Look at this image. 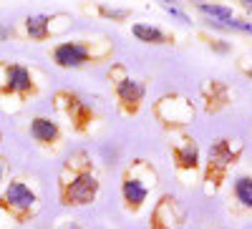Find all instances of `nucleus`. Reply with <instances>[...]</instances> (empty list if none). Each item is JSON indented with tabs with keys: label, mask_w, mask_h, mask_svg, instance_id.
Here are the masks:
<instances>
[{
	"label": "nucleus",
	"mask_w": 252,
	"mask_h": 229,
	"mask_svg": "<svg viewBox=\"0 0 252 229\" xmlns=\"http://www.w3.org/2000/svg\"><path fill=\"white\" fill-rule=\"evenodd\" d=\"M101 194V179L86 151H73L58 174V201L63 206H89Z\"/></svg>",
	"instance_id": "f257e3e1"
},
{
	"label": "nucleus",
	"mask_w": 252,
	"mask_h": 229,
	"mask_svg": "<svg viewBox=\"0 0 252 229\" xmlns=\"http://www.w3.org/2000/svg\"><path fill=\"white\" fill-rule=\"evenodd\" d=\"M245 146L240 139H215L209 143V151H207V161L202 164V181H204V194L212 197L222 189V184L227 181L229 169L240 161Z\"/></svg>",
	"instance_id": "f03ea898"
},
{
	"label": "nucleus",
	"mask_w": 252,
	"mask_h": 229,
	"mask_svg": "<svg viewBox=\"0 0 252 229\" xmlns=\"http://www.w3.org/2000/svg\"><path fill=\"white\" fill-rule=\"evenodd\" d=\"M159 181L157 169L146 161V159H134L129 166L124 169L121 176V201L124 209L129 214H139L144 209L146 199H149L152 189Z\"/></svg>",
	"instance_id": "7ed1b4c3"
},
{
	"label": "nucleus",
	"mask_w": 252,
	"mask_h": 229,
	"mask_svg": "<svg viewBox=\"0 0 252 229\" xmlns=\"http://www.w3.org/2000/svg\"><path fill=\"white\" fill-rule=\"evenodd\" d=\"M0 212L10 224H26L40 212V194L28 179H10L0 194Z\"/></svg>",
	"instance_id": "20e7f679"
},
{
	"label": "nucleus",
	"mask_w": 252,
	"mask_h": 229,
	"mask_svg": "<svg viewBox=\"0 0 252 229\" xmlns=\"http://www.w3.org/2000/svg\"><path fill=\"white\" fill-rule=\"evenodd\" d=\"M109 53H111V46L101 43V40H63V43L53 48L51 58L58 68L76 71L89 63H96V60H103Z\"/></svg>",
	"instance_id": "39448f33"
},
{
	"label": "nucleus",
	"mask_w": 252,
	"mask_h": 229,
	"mask_svg": "<svg viewBox=\"0 0 252 229\" xmlns=\"http://www.w3.org/2000/svg\"><path fill=\"white\" fill-rule=\"evenodd\" d=\"M109 81H111V88L116 96V106L124 116H136L146 101V86L144 81L134 78L126 73V68L121 63H114L109 71Z\"/></svg>",
	"instance_id": "423d86ee"
},
{
	"label": "nucleus",
	"mask_w": 252,
	"mask_h": 229,
	"mask_svg": "<svg viewBox=\"0 0 252 229\" xmlns=\"http://www.w3.org/2000/svg\"><path fill=\"white\" fill-rule=\"evenodd\" d=\"M172 134H174V141L169 143V149H172L174 169L184 184H192L189 179H194L202 172V151L197 146L194 136H189L184 131H172Z\"/></svg>",
	"instance_id": "0eeeda50"
},
{
	"label": "nucleus",
	"mask_w": 252,
	"mask_h": 229,
	"mask_svg": "<svg viewBox=\"0 0 252 229\" xmlns=\"http://www.w3.org/2000/svg\"><path fill=\"white\" fill-rule=\"evenodd\" d=\"M154 116H157V121L161 123L164 129L179 131L194 118V103L189 101L187 96L166 93V96H161L154 103Z\"/></svg>",
	"instance_id": "6e6552de"
},
{
	"label": "nucleus",
	"mask_w": 252,
	"mask_h": 229,
	"mask_svg": "<svg viewBox=\"0 0 252 229\" xmlns=\"http://www.w3.org/2000/svg\"><path fill=\"white\" fill-rule=\"evenodd\" d=\"M53 106H56V111L61 116H66L68 123L76 131H81V134H86L91 129V123L96 121L94 109L78 93H73V91H58L56 98H53Z\"/></svg>",
	"instance_id": "1a4fd4ad"
},
{
	"label": "nucleus",
	"mask_w": 252,
	"mask_h": 229,
	"mask_svg": "<svg viewBox=\"0 0 252 229\" xmlns=\"http://www.w3.org/2000/svg\"><path fill=\"white\" fill-rule=\"evenodd\" d=\"M0 96H18L23 101L35 96L38 86L23 63H0Z\"/></svg>",
	"instance_id": "9d476101"
},
{
	"label": "nucleus",
	"mask_w": 252,
	"mask_h": 229,
	"mask_svg": "<svg viewBox=\"0 0 252 229\" xmlns=\"http://www.w3.org/2000/svg\"><path fill=\"white\" fill-rule=\"evenodd\" d=\"M187 227V212L179 204L177 197L164 194L152 209L149 217V229H184Z\"/></svg>",
	"instance_id": "9b49d317"
},
{
	"label": "nucleus",
	"mask_w": 252,
	"mask_h": 229,
	"mask_svg": "<svg viewBox=\"0 0 252 229\" xmlns=\"http://www.w3.org/2000/svg\"><path fill=\"white\" fill-rule=\"evenodd\" d=\"M33 141L38 143V146H46V149H56L58 143H61V126H58V121L51 118V116H35L31 118V126H28Z\"/></svg>",
	"instance_id": "f8f14e48"
},
{
	"label": "nucleus",
	"mask_w": 252,
	"mask_h": 229,
	"mask_svg": "<svg viewBox=\"0 0 252 229\" xmlns=\"http://www.w3.org/2000/svg\"><path fill=\"white\" fill-rule=\"evenodd\" d=\"M199 93H202L204 111L207 114H217L224 106H229V101H232V91H229V86H227V83H222V81H217V78L202 83Z\"/></svg>",
	"instance_id": "ddd939ff"
},
{
	"label": "nucleus",
	"mask_w": 252,
	"mask_h": 229,
	"mask_svg": "<svg viewBox=\"0 0 252 229\" xmlns=\"http://www.w3.org/2000/svg\"><path fill=\"white\" fill-rule=\"evenodd\" d=\"M131 35L139 40V43H146V46H166V43H172V35H166L159 26H152V23H134L131 26Z\"/></svg>",
	"instance_id": "4468645a"
},
{
	"label": "nucleus",
	"mask_w": 252,
	"mask_h": 229,
	"mask_svg": "<svg viewBox=\"0 0 252 229\" xmlns=\"http://www.w3.org/2000/svg\"><path fill=\"white\" fill-rule=\"evenodd\" d=\"M51 23L53 18L48 13H35V15H28L26 18V33L31 40H35V43H43V40L51 38Z\"/></svg>",
	"instance_id": "2eb2a0df"
},
{
	"label": "nucleus",
	"mask_w": 252,
	"mask_h": 229,
	"mask_svg": "<svg viewBox=\"0 0 252 229\" xmlns=\"http://www.w3.org/2000/svg\"><path fill=\"white\" fill-rule=\"evenodd\" d=\"M197 10H199V15H204V20L222 26L224 33H227V23L235 18V10L224 3H202V5H197Z\"/></svg>",
	"instance_id": "dca6fc26"
},
{
	"label": "nucleus",
	"mask_w": 252,
	"mask_h": 229,
	"mask_svg": "<svg viewBox=\"0 0 252 229\" xmlns=\"http://www.w3.org/2000/svg\"><path fill=\"white\" fill-rule=\"evenodd\" d=\"M232 199L245 212H252V174H240L232 181Z\"/></svg>",
	"instance_id": "f3484780"
},
{
	"label": "nucleus",
	"mask_w": 252,
	"mask_h": 229,
	"mask_svg": "<svg viewBox=\"0 0 252 229\" xmlns=\"http://www.w3.org/2000/svg\"><path fill=\"white\" fill-rule=\"evenodd\" d=\"M157 3H159V5H161L166 13H169L172 18L182 20L184 26H189V23H192V18H189V15L182 10V0H157Z\"/></svg>",
	"instance_id": "a211bd4d"
},
{
	"label": "nucleus",
	"mask_w": 252,
	"mask_h": 229,
	"mask_svg": "<svg viewBox=\"0 0 252 229\" xmlns=\"http://www.w3.org/2000/svg\"><path fill=\"white\" fill-rule=\"evenodd\" d=\"M227 33H245V35H252V20L235 15V18L227 23Z\"/></svg>",
	"instance_id": "6ab92c4d"
},
{
	"label": "nucleus",
	"mask_w": 252,
	"mask_h": 229,
	"mask_svg": "<svg viewBox=\"0 0 252 229\" xmlns=\"http://www.w3.org/2000/svg\"><path fill=\"white\" fill-rule=\"evenodd\" d=\"M98 13L111 18V20H116V23H121V20H126L131 15V10H126V8H106V5H98Z\"/></svg>",
	"instance_id": "aec40b11"
},
{
	"label": "nucleus",
	"mask_w": 252,
	"mask_h": 229,
	"mask_svg": "<svg viewBox=\"0 0 252 229\" xmlns=\"http://www.w3.org/2000/svg\"><path fill=\"white\" fill-rule=\"evenodd\" d=\"M209 48L215 53H229L232 51V43H227V40H209Z\"/></svg>",
	"instance_id": "412c9836"
},
{
	"label": "nucleus",
	"mask_w": 252,
	"mask_h": 229,
	"mask_svg": "<svg viewBox=\"0 0 252 229\" xmlns=\"http://www.w3.org/2000/svg\"><path fill=\"white\" fill-rule=\"evenodd\" d=\"M5 176H8V159L0 156V181H3Z\"/></svg>",
	"instance_id": "4be33fe9"
},
{
	"label": "nucleus",
	"mask_w": 252,
	"mask_h": 229,
	"mask_svg": "<svg viewBox=\"0 0 252 229\" xmlns=\"http://www.w3.org/2000/svg\"><path fill=\"white\" fill-rule=\"evenodd\" d=\"M58 229H83L76 219H68V222H63V224H58Z\"/></svg>",
	"instance_id": "5701e85b"
},
{
	"label": "nucleus",
	"mask_w": 252,
	"mask_h": 229,
	"mask_svg": "<svg viewBox=\"0 0 252 229\" xmlns=\"http://www.w3.org/2000/svg\"><path fill=\"white\" fill-rule=\"evenodd\" d=\"M182 3H192V5L197 8V5H202V3H207V0H182Z\"/></svg>",
	"instance_id": "b1692460"
},
{
	"label": "nucleus",
	"mask_w": 252,
	"mask_h": 229,
	"mask_svg": "<svg viewBox=\"0 0 252 229\" xmlns=\"http://www.w3.org/2000/svg\"><path fill=\"white\" fill-rule=\"evenodd\" d=\"M242 5H245L247 10H252V0H242Z\"/></svg>",
	"instance_id": "393cba45"
},
{
	"label": "nucleus",
	"mask_w": 252,
	"mask_h": 229,
	"mask_svg": "<svg viewBox=\"0 0 252 229\" xmlns=\"http://www.w3.org/2000/svg\"><path fill=\"white\" fill-rule=\"evenodd\" d=\"M242 71H245V76H247V78H252V66H250V68H242Z\"/></svg>",
	"instance_id": "a878e982"
},
{
	"label": "nucleus",
	"mask_w": 252,
	"mask_h": 229,
	"mask_svg": "<svg viewBox=\"0 0 252 229\" xmlns=\"http://www.w3.org/2000/svg\"><path fill=\"white\" fill-rule=\"evenodd\" d=\"M0 141H3V131H0Z\"/></svg>",
	"instance_id": "bb28decb"
}]
</instances>
